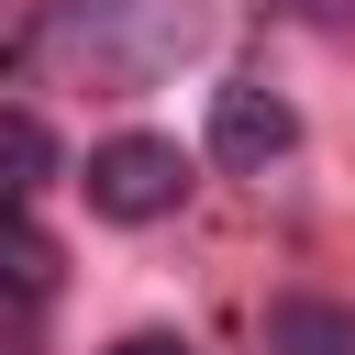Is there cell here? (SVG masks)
Wrapping results in <instances>:
<instances>
[{"instance_id": "5b68a950", "label": "cell", "mask_w": 355, "mask_h": 355, "mask_svg": "<svg viewBox=\"0 0 355 355\" xmlns=\"http://www.w3.org/2000/svg\"><path fill=\"white\" fill-rule=\"evenodd\" d=\"M44 178H55V133L33 111H0V211H22Z\"/></svg>"}, {"instance_id": "7a4b0ae2", "label": "cell", "mask_w": 355, "mask_h": 355, "mask_svg": "<svg viewBox=\"0 0 355 355\" xmlns=\"http://www.w3.org/2000/svg\"><path fill=\"white\" fill-rule=\"evenodd\" d=\"M178 200H189V155L166 133H111L89 155V211L100 222H166Z\"/></svg>"}, {"instance_id": "52a82bcc", "label": "cell", "mask_w": 355, "mask_h": 355, "mask_svg": "<svg viewBox=\"0 0 355 355\" xmlns=\"http://www.w3.org/2000/svg\"><path fill=\"white\" fill-rule=\"evenodd\" d=\"M288 22H355V0H277Z\"/></svg>"}, {"instance_id": "6da1fadb", "label": "cell", "mask_w": 355, "mask_h": 355, "mask_svg": "<svg viewBox=\"0 0 355 355\" xmlns=\"http://www.w3.org/2000/svg\"><path fill=\"white\" fill-rule=\"evenodd\" d=\"M44 44H55V67L89 78V89H144V78H166V67L200 44V11H189V0H55Z\"/></svg>"}, {"instance_id": "3957f363", "label": "cell", "mask_w": 355, "mask_h": 355, "mask_svg": "<svg viewBox=\"0 0 355 355\" xmlns=\"http://www.w3.org/2000/svg\"><path fill=\"white\" fill-rule=\"evenodd\" d=\"M288 144H300V111H288L277 89H222V100H211V155H222V166L266 178Z\"/></svg>"}, {"instance_id": "277c9868", "label": "cell", "mask_w": 355, "mask_h": 355, "mask_svg": "<svg viewBox=\"0 0 355 355\" xmlns=\"http://www.w3.org/2000/svg\"><path fill=\"white\" fill-rule=\"evenodd\" d=\"M266 355H355V311L344 300H277L266 311Z\"/></svg>"}, {"instance_id": "8992f818", "label": "cell", "mask_w": 355, "mask_h": 355, "mask_svg": "<svg viewBox=\"0 0 355 355\" xmlns=\"http://www.w3.org/2000/svg\"><path fill=\"white\" fill-rule=\"evenodd\" d=\"M0 288H11V300H44V288H55V244H44L22 211H0Z\"/></svg>"}, {"instance_id": "ba28073f", "label": "cell", "mask_w": 355, "mask_h": 355, "mask_svg": "<svg viewBox=\"0 0 355 355\" xmlns=\"http://www.w3.org/2000/svg\"><path fill=\"white\" fill-rule=\"evenodd\" d=\"M111 355H189V344H178V333H122Z\"/></svg>"}]
</instances>
